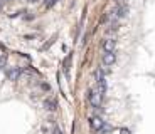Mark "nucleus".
I'll return each instance as SVG.
<instances>
[{"label": "nucleus", "mask_w": 155, "mask_h": 134, "mask_svg": "<svg viewBox=\"0 0 155 134\" xmlns=\"http://www.w3.org/2000/svg\"><path fill=\"white\" fill-rule=\"evenodd\" d=\"M96 84H98L96 91L100 92L101 96H105L106 94V79H105V76H103L101 70H96Z\"/></svg>", "instance_id": "f257e3e1"}, {"label": "nucleus", "mask_w": 155, "mask_h": 134, "mask_svg": "<svg viewBox=\"0 0 155 134\" xmlns=\"http://www.w3.org/2000/svg\"><path fill=\"white\" fill-rule=\"evenodd\" d=\"M89 124H91V129L96 131V132H101V129L105 127V121L100 117V116H94V117L89 119Z\"/></svg>", "instance_id": "f03ea898"}, {"label": "nucleus", "mask_w": 155, "mask_h": 134, "mask_svg": "<svg viewBox=\"0 0 155 134\" xmlns=\"http://www.w3.org/2000/svg\"><path fill=\"white\" fill-rule=\"evenodd\" d=\"M101 101H103V96H101L96 89L89 92V102H91V106H93V107H100L101 106Z\"/></svg>", "instance_id": "7ed1b4c3"}, {"label": "nucleus", "mask_w": 155, "mask_h": 134, "mask_svg": "<svg viewBox=\"0 0 155 134\" xmlns=\"http://www.w3.org/2000/svg\"><path fill=\"white\" fill-rule=\"evenodd\" d=\"M20 74H22V69H20V67H12L10 70H7L8 80H17L20 77Z\"/></svg>", "instance_id": "20e7f679"}, {"label": "nucleus", "mask_w": 155, "mask_h": 134, "mask_svg": "<svg viewBox=\"0 0 155 134\" xmlns=\"http://www.w3.org/2000/svg\"><path fill=\"white\" fill-rule=\"evenodd\" d=\"M115 47H116V40L115 39H106L105 42H103V49H105V52H113L115 50Z\"/></svg>", "instance_id": "39448f33"}, {"label": "nucleus", "mask_w": 155, "mask_h": 134, "mask_svg": "<svg viewBox=\"0 0 155 134\" xmlns=\"http://www.w3.org/2000/svg\"><path fill=\"white\" fill-rule=\"evenodd\" d=\"M115 61H116L115 52H105V54H103V64L111 65V64H115Z\"/></svg>", "instance_id": "423d86ee"}, {"label": "nucleus", "mask_w": 155, "mask_h": 134, "mask_svg": "<svg viewBox=\"0 0 155 134\" xmlns=\"http://www.w3.org/2000/svg\"><path fill=\"white\" fill-rule=\"evenodd\" d=\"M127 12H128V8L125 7V5H120V7H116L115 10L111 12V14H113L115 17H118V19H120V17H125V15H127Z\"/></svg>", "instance_id": "0eeeda50"}, {"label": "nucleus", "mask_w": 155, "mask_h": 134, "mask_svg": "<svg viewBox=\"0 0 155 134\" xmlns=\"http://www.w3.org/2000/svg\"><path fill=\"white\" fill-rule=\"evenodd\" d=\"M44 106H46V109H49V111H54L56 106H58V102H56L54 99H47L46 102H44Z\"/></svg>", "instance_id": "6e6552de"}, {"label": "nucleus", "mask_w": 155, "mask_h": 134, "mask_svg": "<svg viewBox=\"0 0 155 134\" xmlns=\"http://www.w3.org/2000/svg\"><path fill=\"white\" fill-rule=\"evenodd\" d=\"M5 62H7V57H5V55H2V57H0V70L4 69V65H5Z\"/></svg>", "instance_id": "1a4fd4ad"}, {"label": "nucleus", "mask_w": 155, "mask_h": 134, "mask_svg": "<svg viewBox=\"0 0 155 134\" xmlns=\"http://www.w3.org/2000/svg\"><path fill=\"white\" fill-rule=\"evenodd\" d=\"M56 2H58V0H47V2H46V7H51V5H54Z\"/></svg>", "instance_id": "9d476101"}, {"label": "nucleus", "mask_w": 155, "mask_h": 134, "mask_svg": "<svg viewBox=\"0 0 155 134\" xmlns=\"http://www.w3.org/2000/svg\"><path fill=\"white\" fill-rule=\"evenodd\" d=\"M54 134H62V132H61V129H58V127H56V129H54Z\"/></svg>", "instance_id": "9b49d317"}, {"label": "nucleus", "mask_w": 155, "mask_h": 134, "mask_svg": "<svg viewBox=\"0 0 155 134\" xmlns=\"http://www.w3.org/2000/svg\"><path fill=\"white\" fill-rule=\"evenodd\" d=\"M121 132H123V134H128V131H127V129H123V131H121Z\"/></svg>", "instance_id": "f8f14e48"}]
</instances>
